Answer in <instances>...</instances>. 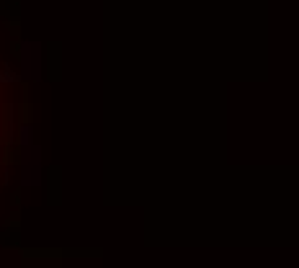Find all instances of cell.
Listing matches in <instances>:
<instances>
[{"label":"cell","instance_id":"cell-1","mask_svg":"<svg viewBox=\"0 0 299 268\" xmlns=\"http://www.w3.org/2000/svg\"><path fill=\"white\" fill-rule=\"evenodd\" d=\"M13 101L11 93L5 91V83L0 77V181L5 175V163L11 155V122H13Z\"/></svg>","mask_w":299,"mask_h":268}]
</instances>
